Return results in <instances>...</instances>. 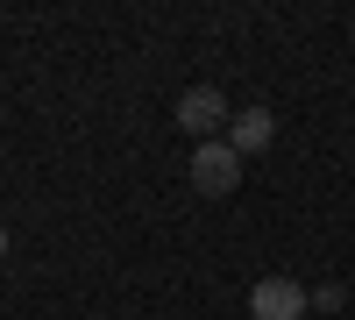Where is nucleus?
Wrapping results in <instances>:
<instances>
[{
    "mask_svg": "<svg viewBox=\"0 0 355 320\" xmlns=\"http://www.w3.org/2000/svg\"><path fill=\"white\" fill-rule=\"evenodd\" d=\"M242 185V157L227 150V135H214V142H199L192 150V192H206V199H220V192H234Z\"/></svg>",
    "mask_w": 355,
    "mask_h": 320,
    "instance_id": "nucleus-1",
    "label": "nucleus"
},
{
    "mask_svg": "<svg viewBox=\"0 0 355 320\" xmlns=\"http://www.w3.org/2000/svg\"><path fill=\"white\" fill-rule=\"evenodd\" d=\"M249 320H306V285L299 278H256L249 285Z\"/></svg>",
    "mask_w": 355,
    "mask_h": 320,
    "instance_id": "nucleus-2",
    "label": "nucleus"
},
{
    "mask_svg": "<svg viewBox=\"0 0 355 320\" xmlns=\"http://www.w3.org/2000/svg\"><path fill=\"white\" fill-rule=\"evenodd\" d=\"M227 121V100L214 93V85H192V93H178V128H185L192 142H214Z\"/></svg>",
    "mask_w": 355,
    "mask_h": 320,
    "instance_id": "nucleus-3",
    "label": "nucleus"
},
{
    "mask_svg": "<svg viewBox=\"0 0 355 320\" xmlns=\"http://www.w3.org/2000/svg\"><path fill=\"white\" fill-rule=\"evenodd\" d=\"M270 142H277V114H270V107H242V114L227 121V150L242 157V164H249V157H263Z\"/></svg>",
    "mask_w": 355,
    "mask_h": 320,
    "instance_id": "nucleus-4",
    "label": "nucleus"
},
{
    "mask_svg": "<svg viewBox=\"0 0 355 320\" xmlns=\"http://www.w3.org/2000/svg\"><path fill=\"white\" fill-rule=\"evenodd\" d=\"M0 264H8V228H0Z\"/></svg>",
    "mask_w": 355,
    "mask_h": 320,
    "instance_id": "nucleus-5",
    "label": "nucleus"
}]
</instances>
